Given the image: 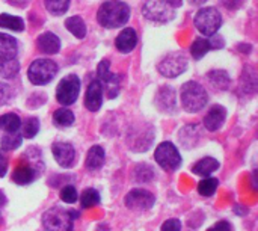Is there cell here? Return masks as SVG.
<instances>
[{
    "mask_svg": "<svg viewBox=\"0 0 258 231\" xmlns=\"http://www.w3.org/2000/svg\"><path fill=\"white\" fill-rule=\"evenodd\" d=\"M65 26L67 29L79 39L85 38L86 35V26H85V21L80 18V17H70L67 21H65Z\"/></svg>",
    "mask_w": 258,
    "mask_h": 231,
    "instance_id": "7402d4cb",
    "label": "cell"
},
{
    "mask_svg": "<svg viewBox=\"0 0 258 231\" xmlns=\"http://www.w3.org/2000/svg\"><path fill=\"white\" fill-rule=\"evenodd\" d=\"M53 121L57 127H70L71 124H74V113L67 107L57 109L53 113Z\"/></svg>",
    "mask_w": 258,
    "mask_h": 231,
    "instance_id": "603a6c76",
    "label": "cell"
},
{
    "mask_svg": "<svg viewBox=\"0 0 258 231\" xmlns=\"http://www.w3.org/2000/svg\"><path fill=\"white\" fill-rule=\"evenodd\" d=\"M219 186V182L216 179H212V177H206L204 180L200 182L198 185V194L203 195V197H212L216 189Z\"/></svg>",
    "mask_w": 258,
    "mask_h": 231,
    "instance_id": "83f0119b",
    "label": "cell"
},
{
    "mask_svg": "<svg viewBox=\"0 0 258 231\" xmlns=\"http://www.w3.org/2000/svg\"><path fill=\"white\" fill-rule=\"evenodd\" d=\"M142 14L147 20L156 23H168L174 18L175 11L163 0H147L142 8Z\"/></svg>",
    "mask_w": 258,
    "mask_h": 231,
    "instance_id": "ba28073f",
    "label": "cell"
},
{
    "mask_svg": "<svg viewBox=\"0 0 258 231\" xmlns=\"http://www.w3.org/2000/svg\"><path fill=\"white\" fill-rule=\"evenodd\" d=\"M0 27L11 29L14 32H21L24 29V23L20 17H14L9 14H2L0 15Z\"/></svg>",
    "mask_w": 258,
    "mask_h": 231,
    "instance_id": "484cf974",
    "label": "cell"
},
{
    "mask_svg": "<svg viewBox=\"0 0 258 231\" xmlns=\"http://www.w3.org/2000/svg\"><path fill=\"white\" fill-rule=\"evenodd\" d=\"M97 76H98V82H100V83H104V85L109 88V95H110V97H115V95H113V91H112V86L115 85V88H118L119 76L110 73V64H109V61H101V62L98 64Z\"/></svg>",
    "mask_w": 258,
    "mask_h": 231,
    "instance_id": "9a60e30c",
    "label": "cell"
},
{
    "mask_svg": "<svg viewBox=\"0 0 258 231\" xmlns=\"http://www.w3.org/2000/svg\"><path fill=\"white\" fill-rule=\"evenodd\" d=\"M36 45H38V48L42 53H45V54H54L60 48V39L54 33L45 32V33H42V35L38 36Z\"/></svg>",
    "mask_w": 258,
    "mask_h": 231,
    "instance_id": "ac0fdd59",
    "label": "cell"
},
{
    "mask_svg": "<svg viewBox=\"0 0 258 231\" xmlns=\"http://www.w3.org/2000/svg\"><path fill=\"white\" fill-rule=\"evenodd\" d=\"M79 218V212L65 210L62 207L48 209L42 216V225L47 231H73L74 219Z\"/></svg>",
    "mask_w": 258,
    "mask_h": 231,
    "instance_id": "7a4b0ae2",
    "label": "cell"
},
{
    "mask_svg": "<svg viewBox=\"0 0 258 231\" xmlns=\"http://www.w3.org/2000/svg\"><path fill=\"white\" fill-rule=\"evenodd\" d=\"M154 159L159 163V166H162L168 172L177 171L181 165V156L172 142H162L156 148Z\"/></svg>",
    "mask_w": 258,
    "mask_h": 231,
    "instance_id": "8992f818",
    "label": "cell"
},
{
    "mask_svg": "<svg viewBox=\"0 0 258 231\" xmlns=\"http://www.w3.org/2000/svg\"><path fill=\"white\" fill-rule=\"evenodd\" d=\"M8 171V159L3 153H0V177H5Z\"/></svg>",
    "mask_w": 258,
    "mask_h": 231,
    "instance_id": "8d00e7d4",
    "label": "cell"
},
{
    "mask_svg": "<svg viewBox=\"0 0 258 231\" xmlns=\"http://www.w3.org/2000/svg\"><path fill=\"white\" fill-rule=\"evenodd\" d=\"M207 77H209L210 82H212L216 88H219V89H227V88L230 86V77H228V74H227L225 71H222V70L210 71V73L207 74Z\"/></svg>",
    "mask_w": 258,
    "mask_h": 231,
    "instance_id": "4316f807",
    "label": "cell"
},
{
    "mask_svg": "<svg viewBox=\"0 0 258 231\" xmlns=\"http://www.w3.org/2000/svg\"><path fill=\"white\" fill-rule=\"evenodd\" d=\"M21 127V120L17 113H5L0 117V129L8 133H15Z\"/></svg>",
    "mask_w": 258,
    "mask_h": 231,
    "instance_id": "44dd1931",
    "label": "cell"
},
{
    "mask_svg": "<svg viewBox=\"0 0 258 231\" xmlns=\"http://www.w3.org/2000/svg\"><path fill=\"white\" fill-rule=\"evenodd\" d=\"M60 200L63 203H68V204H73L77 201V191L74 186H63L60 189Z\"/></svg>",
    "mask_w": 258,
    "mask_h": 231,
    "instance_id": "d6a6232c",
    "label": "cell"
},
{
    "mask_svg": "<svg viewBox=\"0 0 258 231\" xmlns=\"http://www.w3.org/2000/svg\"><path fill=\"white\" fill-rule=\"evenodd\" d=\"M104 163V150L100 145H94L89 148L88 156H86V162L85 166L88 171H97L103 166Z\"/></svg>",
    "mask_w": 258,
    "mask_h": 231,
    "instance_id": "d6986e66",
    "label": "cell"
},
{
    "mask_svg": "<svg viewBox=\"0 0 258 231\" xmlns=\"http://www.w3.org/2000/svg\"><path fill=\"white\" fill-rule=\"evenodd\" d=\"M225 118H227V110H225L222 106L216 104V106H213V107L207 112V115H206V118H204V126H206L207 130L216 132V130H219V129L222 127Z\"/></svg>",
    "mask_w": 258,
    "mask_h": 231,
    "instance_id": "2e32d148",
    "label": "cell"
},
{
    "mask_svg": "<svg viewBox=\"0 0 258 231\" xmlns=\"http://www.w3.org/2000/svg\"><path fill=\"white\" fill-rule=\"evenodd\" d=\"M80 203L85 209L95 207L100 203V194L95 189H86L80 197Z\"/></svg>",
    "mask_w": 258,
    "mask_h": 231,
    "instance_id": "1f68e13d",
    "label": "cell"
},
{
    "mask_svg": "<svg viewBox=\"0 0 258 231\" xmlns=\"http://www.w3.org/2000/svg\"><path fill=\"white\" fill-rule=\"evenodd\" d=\"M160 98H162V101H157L160 109H171L175 106V92L172 88H169V86L162 88L157 95V100H160Z\"/></svg>",
    "mask_w": 258,
    "mask_h": 231,
    "instance_id": "cb8c5ba5",
    "label": "cell"
},
{
    "mask_svg": "<svg viewBox=\"0 0 258 231\" xmlns=\"http://www.w3.org/2000/svg\"><path fill=\"white\" fill-rule=\"evenodd\" d=\"M18 42L15 38L6 33H0V65H6L18 61Z\"/></svg>",
    "mask_w": 258,
    "mask_h": 231,
    "instance_id": "8fae6325",
    "label": "cell"
},
{
    "mask_svg": "<svg viewBox=\"0 0 258 231\" xmlns=\"http://www.w3.org/2000/svg\"><path fill=\"white\" fill-rule=\"evenodd\" d=\"M5 204H6V197H5V194L0 191V207L5 206Z\"/></svg>",
    "mask_w": 258,
    "mask_h": 231,
    "instance_id": "f35d334b",
    "label": "cell"
},
{
    "mask_svg": "<svg viewBox=\"0 0 258 231\" xmlns=\"http://www.w3.org/2000/svg\"><path fill=\"white\" fill-rule=\"evenodd\" d=\"M218 169H219V162L213 157H204V159L198 160L192 168L194 174L201 176V177H210Z\"/></svg>",
    "mask_w": 258,
    "mask_h": 231,
    "instance_id": "ffe728a7",
    "label": "cell"
},
{
    "mask_svg": "<svg viewBox=\"0 0 258 231\" xmlns=\"http://www.w3.org/2000/svg\"><path fill=\"white\" fill-rule=\"evenodd\" d=\"M79 92H80V80L76 74H70L59 82L56 88V98L62 106H70L77 100Z\"/></svg>",
    "mask_w": 258,
    "mask_h": 231,
    "instance_id": "52a82bcc",
    "label": "cell"
},
{
    "mask_svg": "<svg viewBox=\"0 0 258 231\" xmlns=\"http://www.w3.org/2000/svg\"><path fill=\"white\" fill-rule=\"evenodd\" d=\"M38 130H39V121H38V118L30 117V118H27V120L23 123L21 136H24V138H27V139H32V138L36 136Z\"/></svg>",
    "mask_w": 258,
    "mask_h": 231,
    "instance_id": "f546056e",
    "label": "cell"
},
{
    "mask_svg": "<svg viewBox=\"0 0 258 231\" xmlns=\"http://www.w3.org/2000/svg\"><path fill=\"white\" fill-rule=\"evenodd\" d=\"M207 231H231V225L227 221H219L213 227H210Z\"/></svg>",
    "mask_w": 258,
    "mask_h": 231,
    "instance_id": "d590c367",
    "label": "cell"
},
{
    "mask_svg": "<svg viewBox=\"0 0 258 231\" xmlns=\"http://www.w3.org/2000/svg\"><path fill=\"white\" fill-rule=\"evenodd\" d=\"M162 231H181V222L178 219H168L163 222Z\"/></svg>",
    "mask_w": 258,
    "mask_h": 231,
    "instance_id": "836d02e7",
    "label": "cell"
},
{
    "mask_svg": "<svg viewBox=\"0 0 258 231\" xmlns=\"http://www.w3.org/2000/svg\"><path fill=\"white\" fill-rule=\"evenodd\" d=\"M130 18V8L124 2L109 0L103 3L97 12L98 23L106 29H116L124 26Z\"/></svg>",
    "mask_w": 258,
    "mask_h": 231,
    "instance_id": "6da1fadb",
    "label": "cell"
},
{
    "mask_svg": "<svg viewBox=\"0 0 258 231\" xmlns=\"http://www.w3.org/2000/svg\"><path fill=\"white\" fill-rule=\"evenodd\" d=\"M11 95H12L11 88H9L6 83H2V82H0V106L5 104V103H8L9 98H11Z\"/></svg>",
    "mask_w": 258,
    "mask_h": 231,
    "instance_id": "e575fe53",
    "label": "cell"
},
{
    "mask_svg": "<svg viewBox=\"0 0 258 231\" xmlns=\"http://www.w3.org/2000/svg\"><path fill=\"white\" fill-rule=\"evenodd\" d=\"M36 171L35 168L29 163V162H24V160H20L18 165L15 166L14 172H12V182L17 183V185H29L32 183L35 179H36Z\"/></svg>",
    "mask_w": 258,
    "mask_h": 231,
    "instance_id": "5bb4252c",
    "label": "cell"
},
{
    "mask_svg": "<svg viewBox=\"0 0 258 231\" xmlns=\"http://www.w3.org/2000/svg\"><path fill=\"white\" fill-rule=\"evenodd\" d=\"M159 73L165 77H177L187 68V61L183 53H171L159 64Z\"/></svg>",
    "mask_w": 258,
    "mask_h": 231,
    "instance_id": "9c48e42d",
    "label": "cell"
},
{
    "mask_svg": "<svg viewBox=\"0 0 258 231\" xmlns=\"http://www.w3.org/2000/svg\"><path fill=\"white\" fill-rule=\"evenodd\" d=\"M45 8L53 15H62L70 8V0H45Z\"/></svg>",
    "mask_w": 258,
    "mask_h": 231,
    "instance_id": "4dcf8cb0",
    "label": "cell"
},
{
    "mask_svg": "<svg viewBox=\"0 0 258 231\" xmlns=\"http://www.w3.org/2000/svg\"><path fill=\"white\" fill-rule=\"evenodd\" d=\"M103 103V85L98 80H94L89 83L85 95V106L91 112H97L101 107Z\"/></svg>",
    "mask_w": 258,
    "mask_h": 231,
    "instance_id": "4fadbf2b",
    "label": "cell"
},
{
    "mask_svg": "<svg viewBox=\"0 0 258 231\" xmlns=\"http://www.w3.org/2000/svg\"><path fill=\"white\" fill-rule=\"evenodd\" d=\"M154 195L145 189H133L124 198L125 207L130 210H150L154 206Z\"/></svg>",
    "mask_w": 258,
    "mask_h": 231,
    "instance_id": "30bf717a",
    "label": "cell"
},
{
    "mask_svg": "<svg viewBox=\"0 0 258 231\" xmlns=\"http://www.w3.org/2000/svg\"><path fill=\"white\" fill-rule=\"evenodd\" d=\"M21 141H23V136L15 132V133H8L5 136H2L0 139V147L3 151H12L15 148H18L21 145Z\"/></svg>",
    "mask_w": 258,
    "mask_h": 231,
    "instance_id": "d4e9b609",
    "label": "cell"
},
{
    "mask_svg": "<svg viewBox=\"0 0 258 231\" xmlns=\"http://www.w3.org/2000/svg\"><path fill=\"white\" fill-rule=\"evenodd\" d=\"M51 151L53 156L56 159V162L63 166V168H70L73 166L74 160H76V150L71 144L68 142H54L51 145Z\"/></svg>",
    "mask_w": 258,
    "mask_h": 231,
    "instance_id": "7c38bea8",
    "label": "cell"
},
{
    "mask_svg": "<svg viewBox=\"0 0 258 231\" xmlns=\"http://www.w3.org/2000/svg\"><path fill=\"white\" fill-rule=\"evenodd\" d=\"M194 21L201 33L213 36L222 26V15L216 8H203L197 12Z\"/></svg>",
    "mask_w": 258,
    "mask_h": 231,
    "instance_id": "5b68a950",
    "label": "cell"
},
{
    "mask_svg": "<svg viewBox=\"0 0 258 231\" xmlns=\"http://www.w3.org/2000/svg\"><path fill=\"white\" fill-rule=\"evenodd\" d=\"M57 73V64L51 59H36L27 70V77L33 85H47Z\"/></svg>",
    "mask_w": 258,
    "mask_h": 231,
    "instance_id": "277c9868",
    "label": "cell"
},
{
    "mask_svg": "<svg viewBox=\"0 0 258 231\" xmlns=\"http://www.w3.org/2000/svg\"><path fill=\"white\" fill-rule=\"evenodd\" d=\"M163 2H166L171 8H177L183 3V0H163Z\"/></svg>",
    "mask_w": 258,
    "mask_h": 231,
    "instance_id": "74e56055",
    "label": "cell"
},
{
    "mask_svg": "<svg viewBox=\"0 0 258 231\" xmlns=\"http://www.w3.org/2000/svg\"><path fill=\"white\" fill-rule=\"evenodd\" d=\"M209 101L207 91L198 82H187L181 86V103L184 110L195 113L200 112Z\"/></svg>",
    "mask_w": 258,
    "mask_h": 231,
    "instance_id": "3957f363",
    "label": "cell"
},
{
    "mask_svg": "<svg viewBox=\"0 0 258 231\" xmlns=\"http://www.w3.org/2000/svg\"><path fill=\"white\" fill-rule=\"evenodd\" d=\"M212 48V44L209 39H204V38H198L194 41L192 47H190V53L195 59H201L209 50Z\"/></svg>",
    "mask_w": 258,
    "mask_h": 231,
    "instance_id": "f1b7e54d",
    "label": "cell"
},
{
    "mask_svg": "<svg viewBox=\"0 0 258 231\" xmlns=\"http://www.w3.org/2000/svg\"><path fill=\"white\" fill-rule=\"evenodd\" d=\"M136 44H138V33L132 27L124 29L116 36V41H115V45L121 53H130L136 47Z\"/></svg>",
    "mask_w": 258,
    "mask_h": 231,
    "instance_id": "e0dca14e",
    "label": "cell"
},
{
    "mask_svg": "<svg viewBox=\"0 0 258 231\" xmlns=\"http://www.w3.org/2000/svg\"><path fill=\"white\" fill-rule=\"evenodd\" d=\"M190 3H194V5H203V3H206L207 0H189Z\"/></svg>",
    "mask_w": 258,
    "mask_h": 231,
    "instance_id": "ab89813d",
    "label": "cell"
}]
</instances>
